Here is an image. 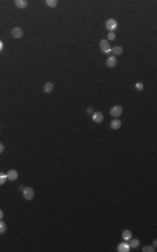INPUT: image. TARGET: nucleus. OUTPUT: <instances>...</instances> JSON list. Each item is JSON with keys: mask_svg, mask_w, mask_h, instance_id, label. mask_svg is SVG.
Segmentation results:
<instances>
[{"mask_svg": "<svg viewBox=\"0 0 157 252\" xmlns=\"http://www.w3.org/2000/svg\"><path fill=\"white\" fill-rule=\"evenodd\" d=\"M92 118H93V120H94V121L95 122V123H102L103 121V119H104V116H103V114L101 112H95L93 113V116H92Z\"/></svg>", "mask_w": 157, "mask_h": 252, "instance_id": "0eeeda50", "label": "nucleus"}, {"mask_svg": "<svg viewBox=\"0 0 157 252\" xmlns=\"http://www.w3.org/2000/svg\"><path fill=\"white\" fill-rule=\"evenodd\" d=\"M115 38H116V34H115V33H113L112 31H110L108 34V39L111 41H113L114 40Z\"/></svg>", "mask_w": 157, "mask_h": 252, "instance_id": "aec40b11", "label": "nucleus"}, {"mask_svg": "<svg viewBox=\"0 0 157 252\" xmlns=\"http://www.w3.org/2000/svg\"><path fill=\"white\" fill-rule=\"evenodd\" d=\"M5 150V146L2 143H0V153H2Z\"/></svg>", "mask_w": 157, "mask_h": 252, "instance_id": "4be33fe9", "label": "nucleus"}, {"mask_svg": "<svg viewBox=\"0 0 157 252\" xmlns=\"http://www.w3.org/2000/svg\"><path fill=\"white\" fill-rule=\"evenodd\" d=\"M99 47L101 50L104 52V54H110L111 52V47L110 46L109 42L107 41V40H102L99 42Z\"/></svg>", "mask_w": 157, "mask_h": 252, "instance_id": "f257e3e1", "label": "nucleus"}, {"mask_svg": "<svg viewBox=\"0 0 157 252\" xmlns=\"http://www.w3.org/2000/svg\"><path fill=\"white\" fill-rule=\"evenodd\" d=\"M2 48H3V44H2V42L0 41V51L2 49Z\"/></svg>", "mask_w": 157, "mask_h": 252, "instance_id": "b1692460", "label": "nucleus"}, {"mask_svg": "<svg viewBox=\"0 0 157 252\" xmlns=\"http://www.w3.org/2000/svg\"><path fill=\"white\" fill-rule=\"evenodd\" d=\"M15 5L19 8H25L28 5V1H26V0H16Z\"/></svg>", "mask_w": 157, "mask_h": 252, "instance_id": "9b49d317", "label": "nucleus"}, {"mask_svg": "<svg viewBox=\"0 0 157 252\" xmlns=\"http://www.w3.org/2000/svg\"><path fill=\"white\" fill-rule=\"evenodd\" d=\"M130 247L132 248V249H136L137 247H139V240H137V239H134V240H132L130 242Z\"/></svg>", "mask_w": 157, "mask_h": 252, "instance_id": "2eb2a0df", "label": "nucleus"}, {"mask_svg": "<svg viewBox=\"0 0 157 252\" xmlns=\"http://www.w3.org/2000/svg\"><path fill=\"white\" fill-rule=\"evenodd\" d=\"M111 51L114 54L120 55L122 54V52H123V48L122 47H120V46H115V47H113L112 48Z\"/></svg>", "mask_w": 157, "mask_h": 252, "instance_id": "4468645a", "label": "nucleus"}, {"mask_svg": "<svg viewBox=\"0 0 157 252\" xmlns=\"http://www.w3.org/2000/svg\"><path fill=\"white\" fill-rule=\"evenodd\" d=\"M11 34H12V36L14 37L15 39H20L23 36V31L22 28L16 27V28L12 29V31H11Z\"/></svg>", "mask_w": 157, "mask_h": 252, "instance_id": "423d86ee", "label": "nucleus"}, {"mask_svg": "<svg viewBox=\"0 0 157 252\" xmlns=\"http://www.w3.org/2000/svg\"><path fill=\"white\" fill-rule=\"evenodd\" d=\"M6 176H7V179L10 181H15L18 178V173L15 170H11L7 172Z\"/></svg>", "mask_w": 157, "mask_h": 252, "instance_id": "6e6552de", "label": "nucleus"}, {"mask_svg": "<svg viewBox=\"0 0 157 252\" xmlns=\"http://www.w3.org/2000/svg\"><path fill=\"white\" fill-rule=\"evenodd\" d=\"M53 89V84L51 82L46 83L44 86V91L45 93H50L51 92Z\"/></svg>", "mask_w": 157, "mask_h": 252, "instance_id": "ddd939ff", "label": "nucleus"}, {"mask_svg": "<svg viewBox=\"0 0 157 252\" xmlns=\"http://www.w3.org/2000/svg\"><path fill=\"white\" fill-rule=\"evenodd\" d=\"M135 87H136V89L139 90V91H142V90L143 89L144 86H143L142 83H141V82H138V83H136V85H135Z\"/></svg>", "mask_w": 157, "mask_h": 252, "instance_id": "412c9836", "label": "nucleus"}, {"mask_svg": "<svg viewBox=\"0 0 157 252\" xmlns=\"http://www.w3.org/2000/svg\"><path fill=\"white\" fill-rule=\"evenodd\" d=\"M122 112H123V108L121 106H119V105H116V106H113V107L111 109V115L112 117H114V118H118L120 115L122 114Z\"/></svg>", "mask_w": 157, "mask_h": 252, "instance_id": "f03ea898", "label": "nucleus"}, {"mask_svg": "<svg viewBox=\"0 0 157 252\" xmlns=\"http://www.w3.org/2000/svg\"><path fill=\"white\" fill-rule=\"evenodd\" d=\"M46 5L51 7H55L57 5V0H46Z\"/></svg>", "mask_w": 157, "mask_h": 252, "instance_id": "dca6fc26", "label": "nucleus"}, {"mask_svg": "<svg viewBox=\"0 0 157 252\" xmlns=\"http://www.w3.org/2000/svg\"><path fill=\"white\" fill-rule=\"evenodd\" d=\"M23 196L27 200H31L33 199L34 196V190L30 187H26L23 189L22 191Z\"/></svg>", "mask_w": 157, "mask_h": 252, "instance_id": "7ed1b4c3", "label": "nucleus"}, {"mask_svg": "<svg viewBox=\"0 0 157 252\" xmlns=\"http://www.w3.org/2000/svg\"><path fill=\"white\" fill-rule=\"evenodd\" d=\"M2 218H3V212H2V210L0 209V220H1Z\"/></svg>", "mask_w": 157, "mask_h": 252, "instance_id": "5701e85b", "label": "nucleus"}, {"mask_svg": "<svg viewBox=\"0 0 157 252\" xmlns=\"http://www.w3.org/2000/svg\"><path fill=\"white\" fill-rule=\"evenodd\" d=\"M106 28L108 29L110 31L113 32V31H115L118 27V22L116 20L114 19H109L108 21L106 22L105 24Z\"/></svg>", "mask_w": 157, "mask_h": 252, "instance_id": "20e7f679", "label": "nucleus"}, {"mask_svg": "<svg viewBox=\"0 0 157 252\" xmlns=\"http://www.w3.org/2000/svg\"><path fill=\"white\" fill-rule=\"evenodd\" d=\"M122 126V122L118 119H115L111 122V128L112 129H118Z\"/></svg>", "mask_w": 157, "mask_h": 252, "instance_id": "9d476101", "label": "nucleus"}, {"mask_svg": "<svg viewBox=\"0 0 157 252\" xmlns=\"http://www.w3.org/2000/svg\"><path fill=\"white\" fill-rule=\"evenodd\" d=\"M6 229H7V227H6L5 223L0 221V234H2L5 232Z\"/></svg>", "mask_w": 157, "mask_h": 252, "instance_id": "f3484780", "label": "nucleus"}, {"mask_svg": "<svg viewBox=\"0 0 157 252\" xmlns=\"http://www.w3.org/2000/svg\"><path fill=\"white\" fill-rule=\"evenodd\" d=\"M142 251L144 252H154L155 251V249L151 246H148V245H146L142 249Z\"/></svg>", "mask_w": 157, "mask_h": 252, "instance_id": "6ab92c4d", "label": "nucleus"}, {"mask_svg": "<svg viewBox=\"0 0 157 252\" xmlns=\"http://www.w3.org/2000/svg\"><path fill=\"white\" fill-rule=\"evenodd\" d=\"M122 236L124 240L128 241V240H130L131 238H132V234H131V232L129 231V230H125V231L122 232Z\"/></svg>", "mask_w": 157, "mask_h": 252, "instance_id": "f8f14e48", "label": "nucleus"}, {"mask_svg": "<svg viewBox=\"0 0 157 252\" xmlns=\"http://www.w3.org/2000/svg\"><path fill=\"white\" fill-rule=\"evenodd\" d=\"M92 112V109L91 108H88V113H91Z\"/></svg>", "mask_w": 157, "mask_h": 252, "instance_id": "393cba45", "label": "nucleus"}, {"mask_svg": "<svg viewBox=\"0 0 157 252\" xmlns=\"http://www.w3.org/2000/svg\"><path fill=\"white\" fill-rule=\"evenodd\" d=\"M117 63V59L115 56H109L106 60V65L109 68H113L116 66Z\"/></svg>", "mask_w": 157, "mask_h": 252, "instance_id": "39448f33", "label": "nucleus"}, {"mask_svg": "<svg viewBox=\"0 0 157 252\" xmlns=\"http://www.w3.org/2000/svg\"><path fill=\"white\" fill-rule=\"evenodd\" d=\"M131 247L127 242H121L117 247V250L119 252H128Z\"/></svg>", "mask_w": 157, "mask_h": 252, "instance_id": "1a4fd4ad", "label": "nucleus"}, {"mask_svg": "<svg viewBox=\"0 0 157 252\" xmlns=\"http://www.w3.org/2000/svg\"><path fill=\"white\" fill-rule=\"evenodd\" d=\"M6 179H7V176L4 173L0 172V185H2L5 183Z\"/></svg>", "mask_w": 157, "mask_h": 252, "instance_id": "a211bd4d", "label": "nucleus"}]
</instances>
